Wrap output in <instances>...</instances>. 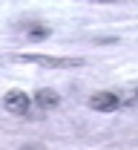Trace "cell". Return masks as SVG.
Instances as JSON below:
<instances>
[{"instance_id": "obj_5", "label": "cell", "mask_w": 138, "mask_h": 150, "mask_svg": "<svg viewBox=\"0 0 138 150\" xmlns=\"http://www.w3.org/2000/svg\"><path fill=\"white\" fill-rule=\"evenodd\" d=\"M26 32H29V38H49V26H40V23H26Z\"/></svg>"}, {"instance_id": "obj_6", "label": "cell", "mask_w": 138, "mask_h": 150, "mask_svg": "<svg viewBox=\"0 0 138 150\" xmlns=\"http://www.w3.org/2000/svg\"><path fill=\"white\" fill-rule=\"evenodd\" d=\"M20 150H43L40 144H26V147H20Z\"/></svg>"}, {"instance_id": "obj_3", "label": "cell", "mask_w": 138, "mask_h": 150, "mask_svg": "<svg viewBox=\"0 0 138 150\" xmlns=\"http://www.w3.org/2000/svg\"><path fill=\"white\" fill-rule=\"evenodd\" d=\"M118 95L109 93V90H101V93H92V98H89V107L98 112H112L115 107H118Z\"/></svg>"}, {"instance_id": "obj_1", "label": "cell", "mask_w": 138, "mask_h": 150, "mask_svg": "<svg viewBox=\"0 0 138 150\" xmlns=\"http://www.w3.org/2000/svg\"><path fill=\"white\" fill-rule=\"evenodd\" d=\"M29 104H32V98L23 93V90H9V93L3 95V107L12 112V115H23V112H29Z\"/></svg>"}, {"instance_id": "obj_4", "label": "cell", "mask_w": 138, "mask_h": 150, "mask_svg": "<svg viewBox=\"0 0 138 150\" xmlns=\"http://www.w3.org/2000/svg\"><path fill=\"white\" fill-rule=\"evenodd\" d=\"M35 104H38L40 110H55L60 104V95L55 93V90H38V93H35Z\"/></svg>"}, {"instance_id": "obj_2", "label": "cell", "mask_w": 138, "mask_h": 150, "mask_svg": "<svg viewBox=\"0 0 138 150\" xmlns=\"http://www.w3.org/2000/svg\"><path fill=\"white\" fill-rule=\"evenodd\" d=\"M20 61H32L43 67H81L83 58H52V55H20Z\"/></svg>"}]
</instances>
